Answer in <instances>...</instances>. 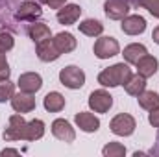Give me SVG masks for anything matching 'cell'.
Returning <instances> with one entry per match:
<instances>
[{"label":"cell","mask_w":159,"mask_h":157,"mask_svg":"<svg viewBox=\"0 0 159 157\" xmlns=\"http://www.w3.org/2000/svg\"><path fill=\"white\" fill-rule=\"evenodd\" d=\"M131 78V69L126 63H117L98 74V83L104 87H119Z\"/></svg>","instance_id":"obj_1"},{"label":"cell","mask_w":159,"mask_h":157,"mask_svg":"<svg viewBox=\"0 0 159 157\" xmlns=\"http://www.w3.org/2000/svg\"><path fill=\"white\" fill-rule=\"evenodd\" d=\"M59 81L69 89H81L83 83H85V72L80 67H74V65L65 67L59 72Z\"/></svg>","instance_id":"obj_2"},{"label":"cell","mask_w":159,"mask_h":157,"mask_svg":"<svg viewBox=\"0 0 159 157\" xmlns=\"http://www.w3.org/2000/svg\"><path fill=\"white\" fill-rule=\"evenodd\" d=\"M26 124H28V122L22 118L20 113L11 115V117H9V126H7L6 131H4V139H6V141H20V139H24Z\"/></svg>","instance_id":"obj_3"},{"label":"cell","mask_w":159,"mask_h":157,"mask_svg":"<svg viewBox=\"0 0 159 157\" xmlns=\"http://www.w3.org/2000/svg\"><path fill=\"white\" fill-rule=\"evenodd\" d=\"M94 56L98 57V59H109V57H113V56H117L120 52V46L117 39H113V37H100V39L94 43Z\"/></svg>","instance_id":"obj_4"},{"label":"cell","mask_w":159,"mask_h":157,"mask_svg":"<svg viewBox=\"0 0 159 157\" xmlns=\"http://www.w3.org/2000/svg\"><path fill=\"white\" fill-rule=\"evenodd\" d=\"M109 128H111V131H113L115 135H119V137H128V135H131V133L135 131V118L131 117V115L120 113V115H117V117L111 120Z\"/></svg>","instance_id":"obj_5"},{"label":"cell","mask_w":159,"mask_h":157,"mask_svg":"<svg viewBox=\"0 0 159 157\" xmlns=\"http://www.w3.org/2000/svg\"><path fill=\"white\" fill-rule=\"evenodd\" d=\"M111 105H113V96L107 91L100 89V91L91 92V96H89V107L94 113H107L111 109Z\"/></svg>","instance_id":"obj_6"},{"label":"cell","mask_w":159,"mask_h":157,"mask_svg":"<svg viewBox=\"0 0 159 157\" xmlns=\"http://www.w3.org/2000/svg\"><path fill=\"white\" fill-rule=\"evenodd\" d=\"M52 133H54L56 139H59L63 142H74V139H76L74 128L65 118H57V120L52 122Z\"/></svg>","instance_id":"obj_7"},{"label":"cell","mask_w":159,"mask_h":157,"mask_svg":"<svg viewBox=\"0 0 159 157\" xmlns=\"http://www.w3.org/2000/svg\"><path fill=\"white\" fill-rule=\"evenodd\" d=\"M122 32L128 34V35H139L146 30V20L144 17L141 15H126L122 19V24H120Z\"/></svg>","instance_id":"obj_8"},{"label":"cell","mask_w":159,"mask_h":157,"mask_svg":"<svg viewBox=\"0 0 159 157\" xmlns=\"http://www.w3.org/2000/svg\"><path fill=\"white\" fill-rule=\"evenodd\" d=\"M17 85H19V89H20L22 92L35 94L41 87H43V78H41L37 72H26V74H20Z\"/></svg>","instance_id":"obj_9"},{"label":"cell","mask_w":159,"mask_h":157,"mask_svg":"<svg viewBox=\"0 0 159 157\" xmlns=\"http://www.w3.org/2000/svg\"><path fill=\"white\" fill-rule=\"evenodd\" d=\"M11 107L17 111V113H30V111H34L35 109V98L32 96V94H28V92H19V94H13V98H11Z\"/></svg>","instance_id":"obj_10"},{"label":"cell","mask_w":159,"mask_h":157,"mask_svg":"<svg viewBox=\"0 0 159 157\" xmlns=\"http://www.w3.org/2000/svg\"><path fill=\"white\" fill-rule=\"evenodd\" d=\"M104 9H106V15L109 19L122 20L128 15V11H129V4L126 0H107L106 6H104Z\"/></svg>","instance_id":"obj_11"},{"label":"cell","mask_w":159,"mask_h":157,"mask_svg":"<svg viewBox=\"0 0 159 157\" xmlns=\"http://www.w3.org/2000/svg\"><path fill=\"white\" fill-rule=\"evenodd\" d=\"M80 15H81V7L78 4H65V6H61L57 9V20L61 24H65V26L74 24L80 19Z\"/></svg>","instance_id":"obj_12"},{"label":"cell","mask_w":159,"mask_h":157,"mask_svg":"<svg viewBox=\"0 0 159 157\" xmlns=\"http://www.w3.org/2000/svg\"><path fill=\"white\" fill-rule=\"evenodd\" d=\"M74 120H76L78 128L81 131H85V133H94V131H98V128H100L98 117H94L93 113H87V111L78 113V115L74 117Z\"/></svg>","instance_id":"obj_13"},{"label":"cell","mask_w":159,"mask_h":157,"mask_svg":"<svg viewBox=\"0 0 159 157\" xmlns=\"http://www.w3.org/2000/svg\"><path fill=\"white\" fill-rule=\"evenodd\" d=\"M59 56H61V54H59V50L56 48L54 41L46 39V41H43V43L37 44V57H39L41 61L50 63V61H56Z\"/></svg>","instance_id":"obj_14"},{"label":"cell","mask_w":159,"mask_h":157,"mask_svg":"<svg viewBox=\"0 0 159 157\" xmlns=\"http://www.w3.org/2000/svg\"><path fill=\"white\" fill-rule=\"evenodd\" d=\"M137 74H141L143 78H150V76H154L156 72H157V67H159V63H157V59L154 57V56H144V57H141L137 63Z\"/></svg>","instance_id":"obj_15"},{"label":"cell","mask_w":159,"mask_h":157,"mask_svg":"<svg viewBox=\"0 0 159 157\" xmlns=\"http://www.w3.org/2000/svg\"><path fill=\"white\" fill-rule=\"evenodd\" d=\"M41 13H43V9H41V6L37 2H22L19 11H17V19H20V20H35V19L41 17Z\"/></svg>","instance_id":"obj_16"},{"label":"cell","mask_w":159,"mask_h":157,"mask_svg":"<svg viewBox=\"0 0 159 157\" xmlns=\"http://www.w3.org/2000/svg\"><path fill=\"white\" fill-rule=\"evenodd\" d=\"M52 41H54L56 48L59 50V54H69V52H72V50L76 48V39H74V35L69 34V32L57 34Z\"/></svg>","instance_id":"obj_17"},{"label":"cell","mask_w":159,"mask_h":157,"mask_svg":"<svg viewBox=\"0 0 159 157\" xmlns=\"http://www.w3.org/2000/svg\"><path fill=\"white\" fill-rule=\"evenodd\" d=\"M148 54V50H146V46L144 44H139V43H133V44H128L126 48H124V52H122V56H124V59H126V63H137L141 57H144Z\"/></svg>","instance_id":"obj_18"},{"label":"cell","mask_w":159,"mask_h":157,"mask_svg":"<svg viewBox=\"0 0 159 157\" xmlns=\"http://www.w3.org/2000/svg\"><path fill=\"white\" fill-rule=\"evenodd\" d=\"M43 105H44L46 111H50V113H57V111H61V109L65 107V98H63V94H59V92L54 91V92H48V94L44 96Z\"/></svg>","instance_id":"obj_19"},{"label":"cell","mask_w":159,"mask_h":157,"mask_svg":"<svg viewBox=\"0 0 159 157\" xmlns=\"http://www.w3.org/2000/svg\"><path fill=\"white\" fill-rule=\"evenodd\" d=\"M28 35H30V39L34 41L35 44H39L43 41L50 39V28L46 24H43V22H35V24H32L28 28Z\"/></svg>","instance_id":"obj_20"},{"label":"cell","mask_w":159,"mask_h":157,"mask_svg":"<svg viewBox=\"0 0 159 157\" xmlns=\"http://www.w3.org/2000/svg\"><path fill=\"white\" fill-rule=\"evenodd\" d=\"M144 87H146V78H143L141 74H137V76H133V74H131V78L124 83L126 92H128V94H131V96H139V94L144 91Z\"/></svg>","instance_id":"obj_21"},{"label":"cell","mask_w":159,"mask_h":157,"mask_svg":"<svg viewBox=\"0 0 159 157\" xmlns=\"http://www.w3.org/2000/svg\"><path fill=\"white\" fill-rule=\"evenodd\" d=\"M44 135V122L35 118L32 122L26 124V133H24V141H37Z\"/></svg>","instance_id":"obj_22"},{"label":"cell","mask_w":159,"mask_h":157,"mask_svg":"<svg viewBox=\"0 0 159 157\" xmlns=\"http://www.w3.org/2000/svg\"><path fill=\"white\" fill-rule=\"evenodd\" d=\"M137 100H139V105L146 111H152V109L159 107V94L154 91H143L137 96Z\"/></svg>","instance_id":"obj_23"},{"label":"cell","mask_w":159,"mask_h":157,"mask_svg":"<svg viewBox=\"0 0 159 157\" xmlns=\"http://www.w3.org/2000/svg\"><path fill=\"white\" fill-rule=\"evenodd\" d=\"M80 32H81L83 35L96 37V35H100V34L104 32V26H102V22H98V20H94V19H87V20L80 22Z\"/></svg>","instance_id":"obj_24"},{"label":"cell","mask_w":159,"mask_h":157,"mask_svg":"<svg viewBox=\"0 0 159 157\" xmlns=\"http://www.w3.org/2000/svg\"><path fill=\"white\" fill-rule=\"evenodd\" d=\"M15 94V85L9 79H2L0 81V104L6 100H11Z\"/></svg>","instance_id":"obj_25"},{"label":"cell","mask_w":159,"mask_h":157,"mask_svg":"<svg viewBox=\"0 0 159 157\" xmlns=\"http://www.w3.org/2000/svg\"><path fill=\"white\" fill-rule=\"evenodd\" d=\"M102 154L107 157H122V155H126V148L120 142H109L107 146H104Z\"/></svg>","instance_id":"obj_26"},{"label":"cell","mask_w":159,"mask_h":157,"mask_svg":"<svg viewBox=\"0 0 159 157\" xmlns=\"http://www.w3.org/2000/svg\"><path fill=\"white\" fill-rule=\"evenodd\" d=\"M13 44H15V39H13L11 34H7V32H2V34H0V52L6 54L7 50L13 48Z\"/></svg>","instance_id":"obj_27"},{"label":"cell","mask_w":159,"mask_h":157,"mask_svg":"<svg viewBox=\"0 0 159 157\" xmlns=\"http://www.w3.org/2000/svg\"><path fill=\"white\" fill-rule=\"evenodd\" d=\"M139 4H141L143 7H146L154 17L159 19V0H139Z\"/></svg>","instance_id":"obj_28"},{"label":"cell","mask_w":159,"mask_h":157,"mask_svg":"<svg viewBox=\"0 0 159 157\" xmlns=\"http://www.w3.org/2000/svg\"><path fill=\"white\" fill-rule=\"evenodd\" d=\"M9 74H11V70H9V65H7L6 54L0 52V81H2V79H9Z\"/></svg>","instance_id":"obj_29"},{"label":"cell","mask_w":159,"mask_h":157,"mask_svg":"<svg viewBox=\"0 0 159 157\" xmlns=\"http://www.w3.org/2000/svg\"><path fill=\"white\" fill-rule=\"evenodd\" d=\"M148 122H150L154 128H159V107H156V109L150 111V115H148Z\"/></svg>","instance_id":"obj_30"},{"label":"cell","mask_w":159,"mask_h":157,"mask_svg":"<svg viewBox=\"0 0 159 157\" xmlns=\"http://www.w3.org/2000/svg\"><path fill=\"white\" fill-rule=\"evenodd\" d=\"M43 4H46V6H50L52 9H59L61 6H65V2L67 0H41Z\"/></svg>","instance_id":"obj_31"},{"label":"cell","mask_w":159,"mask_h":157,"mask_svg":"<svg viewBox=\"0 0 159 157\" xmlns=\"http://www.w3.org/2000/svg\"><path fill=\"white\" fill-rule=\"evenodd\" d=\"M0 155H19V150H11V148H6L0 152Z\"/></svg>","instance_id":"obj_32"},{"label":"cell","mask_w":159,"mask_h":157,"mask_svg":"<svg viewBox=\"0 0 159 157\" xmlns=\"http://www.w3.org/2000/svg\"><path fill=\"white\" fill-rule=\"evenodd\" d=\"M152 39H154V43H156V44H159V26L154 30V34H152Z\"/></svg>","instance_id":"obj_33"},{"label":"cell","mask_w":159,"mask_h":157,"mask_svg":"<svg viewBox=\"0 0 159 157\" xmlns=\"http://www.w3.org/2000/svg\"><path fill=\"white\" fill-rule=\"evenodd\" d=\"M157 141H159V139H157Z\"/></svg>","instance_id":"obj_34"}]
</instances>
